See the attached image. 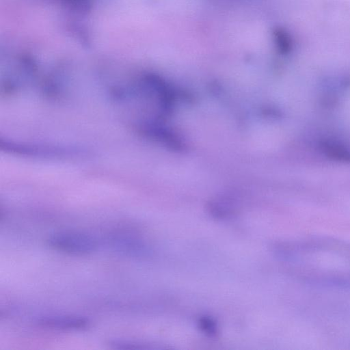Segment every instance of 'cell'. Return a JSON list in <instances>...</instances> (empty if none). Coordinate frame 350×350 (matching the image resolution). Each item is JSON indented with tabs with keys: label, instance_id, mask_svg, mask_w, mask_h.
Returning <instances> with one entry per match:
<instances>
[{
	"label": "cell",
	"instance_id": "obj_2",
	"mask_svg": "<svg viewBox=\"0 0 350 350\" xmlns=\"http://www.w3.org/2000/svg\"><path fill=\"white\" fill-rule=\"evenodd\" d=\"M107 243L113 252L124 256L142 258L146 256L149 253L146 243L133 235L114 234L108 239Z\"/></svg>",
	"mask_w": 350,
	"mask_h": 350
},
{
	"label": "cell",
	"instance_id": "obj_3",
	"mask_svg": "<svg viewBox=\"0 0 350 350\" xmlns=\"http://www.w3.org/2000/svg\"><path fill=\"white\" fill-rule=\"evenodd\" d=\"M42 327L58 330H78L88 327V319L75 315H46L36 320Z\"/></svg>",
	"mask_w": 350,
	"mask_h": 350
},
{
	"label": "cell",
	"instance_id": "obj_1",
	"mask_svg": "<svg viewBox=\"0 0 350 350\" xmlns=\"http://www.w3.org/2000/svg\"><path fill=\"white\" fill-rule=\"evenodd\" d=\"M47 243L53 249L73 255H87L97 250L99 243L93 236L74 231H62L51 234Z\"/></svg>",
	"mask_w": 350,
	"mask_h": 350
},
{
	"label": "cell",
	"instance_id": "obj_5",
	"mask_svg": "<svg viewBox=\"0 0 350 350\" xmlns=\"http://www.w3.org/2000/svg\"><path fill=\"white\" fill-rule=\"evenodd\" d=\"M200 325L201 329L210 335L215 334L216 332L217 328L215 322L210 319L204 318L202 319L200 321Z\"/></svg>",
	"mask_w": 350,
	"mask_h": 350
},
{
	"label": "cell",
	"instance_id": "obj_4",
	"mask_svg": "<svg viewBox=\"0 0 350 350\" xmlns=\"http://www.w3.org/2000/svg\"><path fill=\"white\" fill-rule=\"evenodd\" d=\"M320 146L326 156L333 159L350 162V149L347 146L332 140L323 141Z\"/></svg>",
	"mask_w": 350,
	"mask_h": 350
}]
</instances>
